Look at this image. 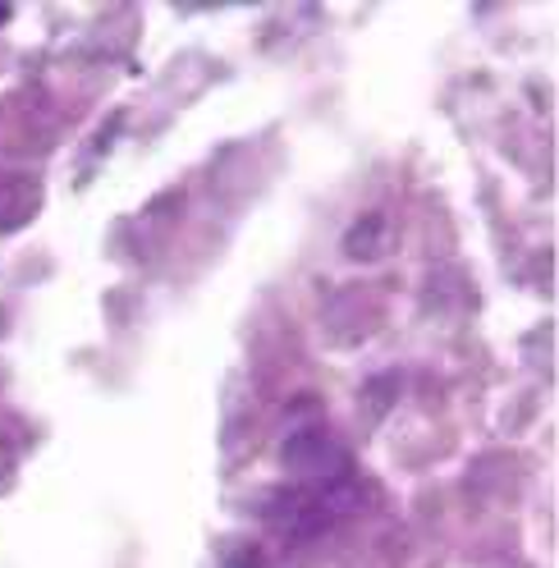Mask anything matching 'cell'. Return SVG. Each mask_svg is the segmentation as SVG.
Returning <instances> with one entry per match:
<instances>
[{"label":"cell","mask_w":559,"mask_h":568,"mask_svg":"<svg viewBox=\"0 0 559 568\" xmlns=\"http://www.w3.org/2000/svg\"><path fill=\"white\" fill-rule=\"evenodd\" d=\"M10 19V6H0V23H6Z\"/></svg>","instance_id":"cell-1"}]
</instances>
